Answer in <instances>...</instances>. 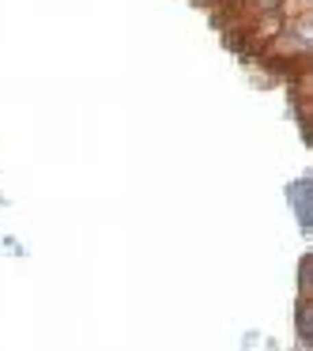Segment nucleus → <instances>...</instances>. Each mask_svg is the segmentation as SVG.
Masks as SVG:
<instances>
[{
	"label": "nucleus",
	"mask_w": 313,
	"mask_h": 351,
	"mask_svg": "<svg viewBox=\"0 0 313 351\" xmlns=\"http://www.w3.org/2000/svg\"><path fill=\"white\" fill-rule=\"evenodd\" d=\"M287 204H290V212H295L298 227L313 230V178H302V182L287 185Z\"/></svg>",
	"instance_id": "f257e3e1"
},
{
	"label": "nucleus",
	"mask_w": 313,
	"mask_h": 351,
	"mask_svg": "<svg viewBox=\"0 0 313 351\" xmlns=\"http://www.w3.org/2000/svg\"><path fill=\"white\" fill-rule=\"evenodd\" d=\"M295 325H298V340H302L305 348H313V298L310 295H298Z\"/></svg>",
	"instance_id": "f03ea898"
},
{
	"label": "nucleus",
	"mask_w": 313,
	"mask_h": 351,
	"mask_svg": "<svg viewBox=\"0 0 313 351\" xmlns=\"http://www.w3.org/2000/svg\"><path fill=\"white\" fill-rule=\"evenodd\" d=\"M298 287H302L298 295H310V298H313V253L302 261V276H298Z\"/></svg>",
	"instance_id": "7ed1b4c3"
},
{
	"label": "nucleus",
	"mask_w": 313,
	"mask_h": 351,
	"mask_svg": "<svg viewBox=\"0 0 313 351\" xmlns=\"http://www.w3.org/2000/svg\"><path fill=\"white\" fill-rule=\"evenodd\" d=\"M4 253H16V257H23V245H19V238H4Z\"/></svg>",
	"instance_id": "20e7f679"
},
{
	"label": "nucleus",
	"mask_w": 313,
	"mask_h": 351,
	"mask_svg": "<svg viewBox=\"0 0 313 351\" xmlns=\"http://www.w3.org/2000/svg\"><path fill=\"white\" fill-rule=\"evenodd\" d=\"M257 343H260V336H257V332H245V336H242V351L257 348Z\"/></svg>",
	"instance_id": "39448f33"
},
{
	"label": "nucleus",
	"mask_w": 313,
	"mask_h": 351,
	"mask_svg": "<svg viewBox=\"0 0 313 351\" xmlns=\"http://www.w3.org/2000/svg\"><path fill=\"white\" fill-rule=\"evenodd\" d=\"M204 4H212V0H204Z\"/></svg>",
	"instance_id": "423d86ee"
}]
</instances>
